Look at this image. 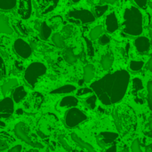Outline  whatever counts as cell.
<instances>
[{"instance_id": "1", "label": "cell", "mask_w": 152, "mask_h": 152, "mask_svg": "<svg viewBox=\"0 0 152 152\" xmlns=\"http://www.w3.org/2000/svg\"><path fill=\"white\" fill-rule=\"evenodd\" d=\"M129 81V73L125 69H121L108 74L92 83L91 88L103 104L111 105L119 102L124 98Z\"/></svg>"}, {"instance_id": "2", "label": "cell", "mask_w": 152, "mask_h": 152, "mask_svg": "<svg viewBox=\"0 0 152 152\" xmlns=\"http://www.w3.org/2000/svg\"><path fill=\"white\" fill-rule=\"evenodd\" d=\"M113 118L118 134L123 137L133 135L136 130L137 118L134 110L126 105L120 104L114 109Z\"/></svg>"}, {"instance_id": "3", "label": "cell", "mask_w": 152, "mask_h": 152, "mask_svg": "<svg viewBox=\"0 0 152 152\" xmlns=\"http://www.w3.org/2000/svg\"><path fill=\"white\" fill-rule=\"evenodd\" d=\"M124 32L130 36H140L143 30V17L142 12L134 6L128 7L124 12Z\"/></svg>"}, {"instance_id": "4", "label": "cell", "mask_w": 152, "mask_h": 152, "mask_svg": "<svg viewBox=\"0 0 152 152\" xmlns=\"http://www.w3.org/2000/svg\"><path fill=\"white\" fill-rule=\"evenodd\" d=\"M59 120L57 117L52 113H46L38 121L37 134L41 138H46L50 136L57 128Z\"/></svg>"}, {"instance_id": "5", "label": "cell", "mask_w": 152, "mask_h": 152, "mask_svg": "<svg viewBox=\"0 0 152 152\" xmlns=\"http://www.w3.org/2000/svg\"><path fill=\"white\" fill-rule=\"evenodd\" d=\"M46 72V67L42 62H33L26 69L24 72V80L26 84L34 88L38 81V78L44 76Z\"/></svg>"}, {"instance_id": "6", "label": "cell", "mask_w": 152, "mask_h": 152, "mask_svg": "<svg viewBox=\"0 0 152 152\" xmlns=\"http://www.w3.org/2000/svg\"><path fill=\"white\" fill-rule=\"evenodd\" d=\"M14 133L19 139L35 149H42L44 147L43 144L37 140L36 135L31 132L30 128L23 122H19L15 126Z\"/></svg>"}, {"instance_id": "7", "label": "cell", "mask_w": 152, "mask_h": 152, "mask_svg": "<svg viewBox=\"0 0 152 152\" xmlns=\"http://www.w3.org/2000/svg\"><path fill=\"white\" fill-rule=\"evenodd\" d=\"M67 20L69 22L76 24H87L94 22L95 20V16L91 11L86 9H75L68 12Z\"/></svg>"}, {"instance_id": "8", "label": "cell", "mask_w": 152, "mask_h": 152, "mask_svg": "<svg viewBox=\"0 0 152 152\" xmlns=\"http://www.w3.org/2000/svg\"><path fill=\"white\" fill-rule=\"evenodd\" d=\"M87 119L86 115L77 108L69 109L65 114V125L69 128H73Z\"/></svg>"}, {"instance_id": "9", "label": "cell", "mask_w": 152, "mask_h": 152, "mask_svg": "<svg viewBox=\"0 0 152 152\" xmlns=\"http://www.w3.org/2000/svg\"><path fill=\"white\" fill-rule=\"evenodd\" d=\"M44 102V96L38 92H33L29 94L28 99L24 102L23 106L25 110L29 114L37 112Z\"/></svg>"}, {"instance_id": "10", "label": "cell", "mask_w": 152, "mask_h": 152, "mask_svg": "<svg viewBox=\"0 0 152 152\" xmlns=\"http://www.w3.org/2000/svg\"><path fill=\"white\" fill-rule=\"evenodd\" d=\"M13 50L16 54L22 59H28L32 53L31 46L21 38H18L14 41Z\"/></svg>"}, {"instance_id": "11", "label": "cell", "mask_w": 152, "mask_h": 152, "mask_svg": "<svg viewBox=\"0 0 152 152\" xmlns=\"http://www.w3.org/2000/svg\"><path fill=\"white\" fill-rule=\"evenodd\" d=\"M118 134L116 133L103 132V133H101L96 137V141H97L98 145L102 149H107L115 142V141L118 139Z\"/></svg>"}, {"instance_id": "12", "label": "cell", "mask_w": 152, "mask_h": 152, "mask_svg": "<svg viewBox=\"0 0 152 152\" xmlns=\"http://www.w3.org/2000/svg\"><path fill=\"white\" fill-rule=\"evenodd\" d=\"M14 112V104L12 98L6 97L0 101V118H9Z\"/></svg>"}, {"instance_id": "13", "label": "cell", "mask_w": 152, "mask_h": 152, "mask_svg": "<svg viewBox=\"0 0 152 152\" xmlns=\"http://www.w3.org/2000/svg\"><path fill=\"white\" fill-rule=\"evenodd\" d=\"M37 6V11L40 15H45L51 12H53L60 0H35Z\"/></svg>"}, {"instance_id": "14", "label": "cell", "mask_w": 152, "mask_h": 152, "mask_svg": "<svg viewBox=\"0 0 152 152\" xmlns=\"http://www.w3.org/2000/svg\"><path fill=\"white\" fill-rule=\"evenodd\" d=\"M142 90H143L142 81L138 77L134 78L132 81V94L135 102L139 104H142L144 102L143 94H142Z\"/></svg>"}, {"instance_id": "15", "label": "cell", "mask_w": 152, "mask_h": 152, "mask_svg": "<svg viewBox=\"0 0 152 152\" xmlns=\"http://www.w3.org/2000/svg\"><path fill=\"white\" fill-rule=\"evenodd\" d=\"M32 13V1L31 0H19L18 14L22 20H28Z\"/></svg>"}, {"instance_id": "16", "label": "cell", "mask_w": 152, "mask_h": 152, "mask_svg": "<svg viewBox=\"0 0 152 152\" xmlns=\"http://www.w3.org/2000/svg\"><path fill=\"white\" fill-rule=\"evenodd\" d=\"M35 28L37 30L39 37L44 41H46L52 35V28L45 21L37 20L35 24Z\"/></svg>"}, {"instance_id": "17", "label": "cell", "mask_w": 152, "mask_h": 152, "mask_svg": "<svg viewBox=\"0 0 152 152\" xmlns=\"http://www.w3.org/2000/svg\"><path fill=\"white\" fill-rule=\"evenodd\" d=\"M77 104H78V100L76 97L66 96L59 102V103L57 105V109L58 110L71 109V108H75Z\"/></svg>"}, {"instance_id": "18", "label": "cell", "mask_w": 152, "mask_h": 152, "mask_svg": "<svg viewBox=\"0 0 152 152\" xmlns=\"http://www.w3.org/2000/svg\"><path fill=\"white\" fill-rule=\"evenodd\" d=\"M105 26L107 31L110 33H114L118 28V22L115 12H110L107 15L105 19Z\"/></svg>"}, {"instance_id": "19", "label": "cell", "mask_w": 152, "mask_h": 152, "mask_svg": "<svg viewBox=\"0 0 152 152\" xmlns=\"http://www.w3.org/2000/svg\"><path fill=\"white\" fill-rule=\"evenodd\" d=\"M134 45L139 53H146L150 49L151 42L150 39L146 37H139L135 39Z\"/></svg>"}, {"instance_id": "20", "label": "cell", "mask_w": 152, "mask_h": 152, "mask_svg": "<svg viewBox=\"0 0 152 152\" xmlns=\"http://www.w3.org/2000/svg\"><path fill=\"white\" fill-rule=\"evenodd\" d=\"M13 30L10 26L9 19L7 16L2 14L0 15V34H6L11 35L12 34Z\"/></svg>"}, {"instance_id": "21", "label": "cell", "mask_w": 152, "mask_h": 152, "mask_svg": "<svg viewBox=\"0 0 152 152\" xmlns=\"http://www.w3.org/2000/svg\"><path fill=\"white\" fill-rule=\"evenodd\" d=\"M27 96V92L23 86H17L12 92V99L14 102L19 103L22 100H24Z\"/></svg>"}, {"instance_id": "22", "label": "cell", "mask_w": 152, "mask_h": 152, "mask_svg": "<svg viewBox=\"0 0 152 152\" xmlns=\"http://www.w3.org/2000/svg\"><path fill=\"white\" fill-rule=\"evenodd\" d=\"M71 139L79 146V147H81L82 149H84V150H86L87 152H96L95 151V150L94 149V147L91 145V144H89V143H87V142H84L80 137H78L76 134H71Z\"/></svg>"}, {"instance_id": "23", "label": "cell", "mask_w": 152, "mask_h": 152, "mask_svg": "<svg viewBox=\"0 0 152 152\" xmlns=\"http://www.w3.org/2000/svg\"><path fill=\"white\" fill-rule=\"evenodd\" d=\"M12 26H13V28L14 30L20 36L22 37H27L29 33V30L28 28L20 20H15L12 21Z\"/></svg>"}, {"instance_id": "24", "label": "cell", "mask_w": 152, "mask_h": 152, "mask_svg": "<svg viewBox=\"0 0 152 152\" xmlns=\"http://www.w3.org/2000/svg\"><path fill=\"white\" fill-rule=\"evenodd\" d=\"M18 86V80L16 78H11L8 81L4 82L2 86V94L4 95H6L9 92L12 91L15 87Z\"/></svg>"}, {"instance_id": "25", "label": "cell", "mask_w": 152, "mask_h": 152, "mask_svg": "<svg viewBox=\"0 0 152 152\" xmlns=\"http://www.w3.org/2000/svg\"><path fill=\"white\" fill-rule=\"evenodd\" d=\"M76 90V86L72 85H65L61 87H58L51 92V94H66L72 93Z\"/></svg>"}, {"instance_id": "26", "label": "cell", "mask_w": 152, "mask_h": 152, "mask_svg": "<svg viewBox=\"0 0 152 152\" xmlns=\"http://www.w3.org/2000/svg\"><path fill=\"white\" fill-rule=\"evenodd\" d=\"M63 57H64V60L69 63V64H73L77 61V55L74 53V51L72 48L70 47H68L66 48L64 51H63Z\"/></svg>"}, {"instance_id": "27", "label": "cell", "mask_w": 152, "mask_h": 152, "mask_svg": "<svg viewBox=\"0 0 152 152\" xmlns=\"http://www.w3.org/2000/svg\"><path fill=\"white\" fill-rule=\"evenodd\" d=\"M94 77V67L93 64H87L84 68V81L91 82Z\"/></svg>"}, {"instance_id": "28", "label": "cell", "mask_w": 152, "mask_h": 152, "mask_svg": "<svg viewBox=\"0 0 152 152\" xmlns=\"http://www.w3.org/2000/svg\"><path fill=\"white\" fill-rule=\"evenodd\" d=\"M113 61H114V57H113V55L110 53H109L105 54L102 58V60H101V65L103 68V69L108 70V69H110L111 68V66L113 64Z\"/></svg>"}, {"instance_id": "29", "label": "cell", "mask_w": 152, "mask_h": 152, "mask_svg": "<svg viewBox=\"0 0 152 152\" xmlns=\"http://www.w3.org/2000/svg\"><path fill=\"white\" fill-rule=\"evenodd\" d=\"M52 41L54 44L55 46H57L58 48H63L65 47V41H64V37L61 33H54L52 36Z\"/></svg>"}, {"instance_id": "30", "label": "cell", "mask_w": 152, "mask_h": 152, "mask_svg": "<svg viewBox=\"0 0 152 152\" xmlns=\"http://www.w3.org/2000/svg\"><path fill=\"white\" fill-rule=\"evenodd\" d=\"M17 0H0V10L9 11L16 6Z\"/></svg>"}, {"instance_id": "31", "label": "cell", "mask_w": 152, "mask_h": 152, "mask_svg": "<svg viewBox=\"0 0 152 152\" xmlns=\"http://www.w3.org/2000/svg\"><path fill=\"white\" fill-rule=\"evenodd\" d=\"M102 26H95L90 31L89 37L91 40H96L102 36Z\"/></svg>"}, {"instance_id": "32", "label": "cell", "mask_w": 152, "mask_h": 152, "mask_svg": "<svg viewBox=\"0 0 152 152\" xmlns=\"http://www.w3.org/2000/svg\"><path fill=\"white\" fill-rule=\"evenodd\" d=\"M144 66V62L142 61H132L130 62V65H129V68L132 71H139L141 70Z\"/></svg>"}, {"instance_id": "33", "label": "cell", "mask_w": 152, "mask_h": 152, "mask_svg": "<svg viewBox=\"0 0 152 152\" xmlns=\"http://www.w3.org/2000/svg\"><path fill=\"white\" fill-rule=\"evenodd\" d=\"M108 8H109V6L107 4H104V5H96L94 7V16L95 17H101V16H102L108 11Z\"/></svg>"}, {"instance_id": "34", "label": "cell", "mask_w": 152, "mask_h": 152, "mask_svg": "<svg viewBox=\"0 0 152 152\" xmlns=\"http://www.w3.org/2000/svg\"><path fill=\"white\" fill-rule=\"evenodd\" d=\"M96 101H97V96L95 94H92L86 100V104L89 109L94 110L96 106Z\"/></svg>"}, {"instance_id": "35", "label": "cell", "mask_w": 152, "mask_h": 152, "mask_svg": "<svg viewBox=\"0 0 152 152\" xmlns=\"http://www.w3.org/2000/svg\"><path fill=\"white\" fill-rule=\"evenodd\" d=\"M61 21H62V19L61 17L60 16H53V18L50 19V27L53 28H57L61 24Z\"/></svg>"}, {"instance_id": "36", "label": "cell", "mask_w": 152, "mask_h": 152, "mask_svg": "<svg viewBox=\"0 0 152 152\" xmlns=\"http://www.w3.org/2000/svg\"><path fill=\"white\" fill-rule=\"evenodd\" d=\"M94 93L92 88H88V87H84L81 89H78L77 92V97H85L88 94H92Z\"/></svg>"}, {"instance_id": "37", "label": "cell", "mask_w": 152, "mask_h": 152, "mask_svg": "<svg viewBox=\"0 0 152 152\" xmlns=\"http://www.w3.org/2000/svg\"><path fill=\"white\" fill-rule=\"evenodd\" d=\"M147 89H148V104L151 110H152V80L148 82Z\"/></svg>"}, {"instance_id": "38", "label": "cell", "mask_w": 152, "mask_h": 152, "mask_svg": "<svg viewBox=\"0 0 152 152\" xmlns=\"http://www.w3.org/2000/svg\"><path fill=\"white\" fill-rule=\"evenodd\" d=\"M58 140H59V142H60V143L61 144V146L67 151L68 152H70L72 150H71V148H70V146L69 145V143L67 142V141H66V139H65V136L64 135H60L59 137H58Z\"/></svg>"}, {"instance_id": "39", "label": "cell", "mask_w": 152, "mask_h": 152, "mask_svg": "<svg viewBox=\"0 0 152 152\" xmlns=\"http://www.w3.org/2000/svg\"><path fill=\"white\" fill-rule=\"evenodd\" d=\"M86 40V47H87V55L90 57V58H93L94 55V46L91 43L90 40H88L87 38H85Z\"/></svg>"}, {"instance_id": "40", "label": "cell", "mask_w": 152, "mask_h": 152, "mask_svg": "<svg viewBox=\"0 0 152 152\" xmlns=\"http://www.w3.org/2000/svg\"><path fill=\"white\" fill-rule=\"evenodd\" d=\"M61 33L65 36V37H70L73 33V27L70 25H67L62 28Z\"/></svg>"}, {"instance_id": "41", "label": "cell", "mask_w": 152, "mask_h": 152, "mask_svg": "<svg viewBox=\"0 0 152 152\" xmlns=\"http://www.w3.org/2000/svg\"><path fill=\"white\" fill-rule=\"evenodd\" d=\"M98 39H99V44L102 45H108V44L110 43V37H109L108 35H105V34H103L102 36H101Z\"/></svg>"}, {"instance_id": "42", "label": "cell", "mask_w": 152, "mask_h": 152, "mask_svg": "<svg viewBox=\"0 0 152 152\" xmlns=\"http://www.w3.org/2000/svg\"><path fill=\"white\" fill-rule=\"evenodd\" d=\"M5 75H6L5 65H4V62L3 59L0 57V79H2L3 77H4Z\"/></svg>"}, {"instance_id": "43", "label": "cell", "mask_w": 152, "mask_h": 152, "mask_svg": "<svg viewBox=\"0 0 152 152\" xmlns=\"http://www.w3.org/2000/svg\"><path fill=\"white\" fill-rule=\"evenodd\" d=\"M132 151L133 152H142L141 146H140V142L138 140H134L133 144H132Z\"/></svg>"}, {"instance_id": "44", "label": "cell", "mask_w": 152, "mask_h": 152, "mask_svg": "<svg viewBox=\"0 0 152 152\" xmlns=\"http://www.w3.org/2000/svg\"><path fill=\"white\" fill-rule=\"evenodd\" d=\"M134 1L138 5V7L142 9H146L148 4V0H134Z\"/></svg>"}, {"instance_id": "45", "label": "cell", "mask_w": 152, "mask_h": 152, "mask_svg": "<svg viewBox=\"0 0 152 152\" xmlns=\"http://www.w3.org/2000/svg\"><path fill=\"white\" fill-rule=\"evenodd\" d=\"M6 149H8V142L4 140L0 139V151H5Z\"/></svg>"}, {"instance_id": "46", "label": "cell", "mask_w": 152, "mask_h": 152, "mask_svg": "<svg viewBox=\"0 0 152 152\" xmlns=\"http://www.w3.org/2000/svg\"><path fill=\"white\" fill-rule=\"evenodd\" d=\"M21 150H22V148L20 145H16V146L12 147V149H10L8 152H21Z\"/></svg>"}, {"instance_id": "47", "label": "cell", "mask_w": 152, "mask_h": 152, "mask_svg": "<svg viewBox=\"0 0 152 152\" xmlns=\"http://www.w3.org/2000/svg\"><path fill=\"white\" fill-rule=\"evenodd\" d=\"M106 152H117V145L115 143H113L112 145H110L107 150Z\"/></svg>"}, {"instance_id": "48", "label": "cell", "mask_w": 152, "mask_h": 152, "mask_svg": "<svg viewBox=\"0 0 152 152\" xmlns=\"http://www.w3.org/2000/svg\"><path fill=\"white\" fill-rule=\"evenodd\" d=\"M146 69H149L150 71H151L152 72V58H151V59L149 60V61L147 62Z\"/></svg>"}, {"instance_id": "49", "label": "cell", "mask_w": 152, "mask_h": 152, "mask_svg": "<svg viewBox=\"0 0 152 152\" xmlns=\"http://www.w3.org/2000/svg\"><path fill=\"white\" fill-rule=\"evenodd\" d=\"M103 2H105L106 4H114L116 3V0H103Z\"/></svg>"}, {"instance_id": "50", "label": "cell", "mask_w": 152, "mask_h": 152, "mask_svg": "<svg viewBox=\"0 0 152 152\" xmlns=\"http://www.w3.org/2000/svg\"><path fill=\"white\" fill-rule=\"evenodd\" d=\"M145 152H152V143H151L150 145H148L146 147V151Z\"/></svg>"}, {"instance_id": "51", "label": "cell", "mask_w": 152, "mask_h": 152, "mask_svg": "<svg viewBox=\"0 0 152 152\" xmlns=\"http://www.w3.org/2000/svg\"><path fill=\"white\" fill-rule=\"evenodd\" d=\"M149 126H150V128L152 131V117L150 118V120H149Z\"/></svg>"}, {"instance_id": "52", "label": "cell", "mask_w": 152, "mask_h": 152, "mask_svg": "<svg viewBox=\"0 0 152 152\" xmlns=\"http://www.w3.org/2000/svg\"><path fill=\"white\" fill-rule=\"evenodd\" d=\"M16 113H17L18 115H20V114L21 115V114H23V110H20V109H19V110L16 111Z\"/></svg>"}, {"instance_id": "53", "label": "cell", "mask_w": 152, "mask_h": 152, "mask_svg": "<svg viewBox=\"0 0 152 152\" xmlns=\"http://www.w3.org/2000/svg\"><path fill=\"white\" fill-rule=\"evenodd\" d=\"M0 127H1V128H4V127H5V124H4L3 121H1V120H0Z\"/></svg>"}, {"instance_id": "54", "label": "cell", "mask_w": 152, "mask_h": 152, "mask_svg": "<svg viewBox=\"0 0 152 152\" xmlns=\"http://www.w3.org/2000/svg\"><path fill=\"white\" fill-rule=\"evenodd\" d=\"M28 152H38L37 150H36V149H34V150H30V151H28Z\"/></svg>"}, {"instance_id": "55", "label": "cell", "mask_w": 152, "mask_h": 152, "mask_svg": "<svg viewBox=\"0 0 152 152\" xmlns=\"http://www.w3.org/2000/svg\"><path fill=\"white\" fill-rule=\"evenodd\" d=\"M79 1H80V0H72V2H73V3H78Z\"/></svg>"}, {"instance_id": "56", "label": "cell", "mask_w": 152, "mask_h": 152, "mask_svg": "<svg viewBox=\"0 0 152 152\" xmlns=\"http://www.w3.org/2000/svg\"><path fill=\"white\" fill-rule=\"evenodd\" d=\"M121 152H129V151H128L127 149H125L124 151H121Z\"/></svg>"}, {"instance_id": "57", "label": "cell", "mask_w": 152, "mask_h": 152, "mask_svg": "<svg viewBox=\"0 0 152 152\" xmlns=\"http://www.w3.org/2000/svg\"><path fill=\"white\" fill-rule=\"evenodd\" d=\"M70 152H85V151H71Z\"/></svg>"}]
</instances>
